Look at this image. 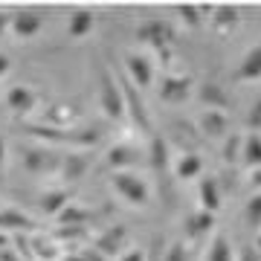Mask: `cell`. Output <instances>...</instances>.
I'll return each mask as SVG.
<instances>
[{
  "label": "cell",
  "instance_id": "6da1fadb",
  "mask_svg": "<svg viewBox=\"0 0 261 261\" xmlns=\"http://www.w3.org/2000/svg\"><path fill=\"white\" fill-rule=\"evenodd\" d=\"M137 41L142 47L151 49V58L160 61L163 67H168L171 61V49H174V41H177V32H174V23L166 18H151L142 20L140 29H137Z\"/></svg>",
  "mask_w": 261,
  "mask_h": 261
},
{
  "label": "cell",
  "instance_id": "7a4b0ae2",
  "mask_svg": "<svg viewBox=\"0 0 261 261\" xmlns=\"http://www.w3.org/2000/svg\"><path fill=\"white\" fill-rule=\"evenodd\" d=\"M12 250L18 252L23 261H61L67 255V250L61 247V241L56 235L41 232V229L12 238Z\"/></svg>",
  "mask_w": 261,
  "mask_h": 261
},
{
  "label": "cell",
  "instance_id": "3957f363",
  "mask_svg": "<svg viewBox=\"0 0 261 261\" xmlns=\"http://www.w3.org/2000/svg\"><path fill=\"white\" fill-rule=\"evenodd\" d=\"M96 96H99V108H102L108 122H125V102H122V90L116 82L113 67L99 64V75H96Z\"/></svg>",
  "mask_w": 261,
  "mask_h": 261
},
{
  "label": "cell",
  "instance_id": "277c9868",
  "mask_svg": "<svg viewBox=\"0 0 261 261\" xmlns=\"http://www.w3.org/2000/svg\"><path fill=\"white\" fill-rule=\"evenodd\" d=\"M61 157L64 154H58L53 148H44V145H20L18 148L20 168L27 174H35V177H58Z\"/></svg>",
  "mask_w": 261,
  "mask_h": 261
},
{
  "label": "cell",
  "instance_id": "5b68a950",
  "mask_svg": "<svg viewBox=\"0 0 261 261\" xmlns=\"http://www.w3.org/2000/svg\"><path fill=\"white\" fill-rule=\"evenodd\" d=\"M111 189L128 206H137V209L148 206V200H151L148 183H145L140 174H134V171H113L111 174Z\"/></svg>",
  "mask_w": 261,
  "mask_h": 261
},
{
  "label": "cell",
  "instance_id": "8992f818",
  "mask_svg": "<svg viewBox=\"0 0 261 261\" xmlns=\"http://www.w3.org/2000/svg\"><path fill=\"white\" fill-rule=\"evenodd\" d=\"M3 102H6V108H9V113L15 119L29 122L35 116L38 105H41V96H38V90L29 87V84H12L9 90H6V96H3Z\"/></svg>",
  "mask_w": 261,
  "mask_h": 261
},
{
  "label": "cell",
  "instance_id": "52a82bcc",
  "mask_svg": "<svg viewBox=\"0 0 261 261\" xmlns=\"http://www.w3.org/2000/svg\"><path fill=\"white\" fill-rule=\"evenodd\" d=\"M122 73L137 90H148L157 79V61L151 58V53H130V56H125Z\"/></svg>",
  "mask_w": 261,
  "mask_h": 261
},
{
  "label": "cell",
  "instance_id": "ba28073f",
  "mask_svg": "<svg viewBox=\"0 0 261 261\" xmlns=\"http://www.w3.org/2000/svg\"><path fill=\"white\" fill-rule=\"evenodd\" d=\"M128 241H130V229L128 226H122V224H116V226H108L99 238H96V244H93V250L102 255L105 261L108 258H119L122 252L128 250Z\"/></svg>",
  "mask_w": 261,
  "mask_h": 261
},
{
  "label": "cell",
  "instance_id": "9c48e42d",
  "mask_svg": "<svg viewBox=\"0 0 261 261\" xmlns=\"http://www.w3.org/2000/svg\"><path fill=\"white\" fill-rule=\"evenodd\" d=\"M142 160H145V151L137 145V142H113L111 151H108V166H111V174L113 171H130V168L142 166Z\"/></svg>",
  "mask_w": 261,
  "mask_h": 261
},
{
  "label": "cell",
  "instance_id": "30bf717a",
  "mask_svg": "<svg viewBox=\"0 0 261 261\" xmlns=\"http://www.w3.org/2000/svg\"><path fill=\"white\" fill-rule=\"evenodd\" d=\"M38 224L35 218H29L23 209L18 206H0V235H9V238H18V235H29L35 232Z\"/></svg>",
  "mask_w": 261,
  "mask_h": 261
},
{
  "label": "cell",
  "instance_id": "8fae6325",
  "mask_svg": "<svg viewBox=\"0 0 261 261\" xmlns=\"http://www.w3.org/2000/svg\"><path fill=\"white\" fill-rule=\"evenodd\" d=\"M44 27V12L38 9H15L9 15V32L18 41H29V38H35Z\"/></svg>",
  "mask_w": 261,
  "mask_h": 261
},
{
  "label": "cell",
  "instance_id": "7c38bea8",
  "mask_svg": "<svg viewBox=\"0 0 261 261\" xmlns=\"http://www.w3.org/2000/svg\"><path fill=\"white\" fill-rule=\"evenodd\" d=\"M195 93V79L186 73H166L160 82V99L163 102H186Z\"/></svg>",
  "mask_w": 261,
  "mask_h": 261
},
{
  "label": "cell",
  "instance_id": "4fadbf2b",
  "mask_svg": "<svg viewBox=\"0 0 261 261\" xmlns=\"http://www.w3.org/2000/svg\"><path fill=\"white\" fill-rule=\"evenodd\" d=\"M221 206H224V189H221L218 177H212V174L200 177V183H197V209L209 212V215H218Z\"/></svg>",
  "mask_w": 261,
  "mask_h": 261
},
{
  "label": "cell",
  "instance_id": "5bb4252c",
  "mask_svg": "<svg viewBox=\"0 0 261 261\" xmlns=\"http://www.w3.org/2000/svg\"><path fill=\"white\" fill-rule=\"evenodd\" d=\"M195 128H200V134H203L206 140L224 142L226 137H229V116H226L224 111H200Z\"/></svg>",
  "mask_w": 261,
  "mask_h": 261
},
{
  "label": "cell",
  "instance_id": "9a60e30c",
  "mask_svg": "<svg viewBox=\"0 0 261 261\" xmlns=\"http://www.w3.org/2000/svg\"><path fill=\"white\" fill-rule=\"evenodd\" d=\"M232 79L238 84H258L261 82V41L238 61V67L232 70Z\"/></svg>",
  "mask_w": 261,
  "mask_h": 261
},
{
  "label": "cell",
  "instance_id": "2e32d148",
  "mask_svg": "<svg viewBox=\"0 0 261 261\" xmlns=\"http://www.w3.org/2000/svg\"><path fill=\"white\" fill-rule=\"evenodd\" d=\"M197 99L203 102V111H229L232 108V99H229V93H226L224 87L218 82H203L200 87H197Z\"/></svg>",
  "mask_w": 261,
  "mask_h": 261
},
{
  "label": "cell",
  "instance_id": "e0dca14e",
  "mask_svg": "<svg viewBox=\"0 0 261 261\" xmlns=\"http://www.w3.org/2000/svg\"><path fill=\"white\" fill-rule=\"evenodd\" d=\"M215 224H218V218L209 212H192L186 218V224H183V235H186V241H200V238H206V235L215 232Z\"/></svg>",
  "mask_w": 261,
  "mask_h": 261
},
{
  "label": "cell",
  "instance_id": "ac0fdd59",
  "mask_svg": "<svg viewBox=\"0 0 261 261\" xmlns=\"http://www.w3.org/2000/svg\"><path fill=\"white\" fill-rule=\"evenodd\" d=\"M148 163L154 168L157 177H166L168 166H171V145L166 142V137L151 134V145H148Z\"/></svg>",
  "mask_w": 261,
  "mask_h": 261
},
{
  "label": "cell",
  "instance_id": "d6986e66",
  "mask_svg": "<svg viewBox=\"0 0 261 261\" xmlns=\"http://www.w3.org/2000/svg\"><path fill=\"white\" fill-rule=\"evenodd\" d=\"M73 203V189H47L44 195L38 197V209L49 218H56L58 212H64L67 206Z\"/></svg>",
  "mask_w": 261,
  "mask_h": 261
},
{
  "label": "cell",
  "instance_id": "ffe728a7",
  "mask_svg": "<svg viewBox=\"0 0 261 261\" xmlns=\"http://www.w3.org/2000/svg\"><path fill=\"white\" fill-rule=\"evenodd\" d=\"M168 145H180L183 154H197V128L189 122H174L166 137Z\"/></svg>",
  "mask_w": 261,
  "mask_h": 261
},
{
  "label": "cell",
  "instance_id": "44dd1931",
  "mask_svg": "<svg viewBox=\"0 0 261 261\" xmlns=\"http://www.w3.org/2000/svg\"><path fill=\"white\" fill-rule=\"evenodd\" d=\"M212 23L209 27L218 32V35H232L235 29H238V23H241V9H235V6H218V9H212Z\"/></svg>",
  "mask_w": 261,
  "mask_h": 261
},
{
  "label": "cell",
  "instance_id": "7402d4cb",
  "mask_svg": "<svg viewBox=\"0 0 261 261\" xmlns=\"http://www.w3.org/2000/svg\"><path fill=\"white\" fill-rule=\"evenodd\" d=\"M171 171L180 183H192V180L203 177V157L200 154H180L177 163L171 166Z\"/></svg>",
  "mask_w": 261,
  "mask_h": 261
},
{
  "label": "cell",
  "instance_id": "603a6c76",
  "mask_svg": "<svg viewBox=\"0 0 261 261\" xmlns=\"http://www.w3.org/2000/svg\"><path fill=\"white\" fill-rule=\"evenodd\" d=\"M84 171H87V157H82V154H64V157H61L58 177L64 180V189L79 183V180L84 177Z\"/></svg>",
  "mask_w": 261,
  "mask_h": 261
},
{
  "label": "cell",
  "instance_id": "cb8c5ba5",
  "mask_svg": "<svg viewBox=\"0 0 261 261\" xmlns=\"http://www.w3.org/2000/svg\"><path fill=\"white\" fill-rule=\"evenodd\" d=\"M96 27V12L93 9H75L67 20V35L70 38H87Z\"/></svg>",
  "mask_w": 261,
  "mask_h": 261
},
{
  "label": "cell",
  "instance_id": "d4e9b609",
  "mask_svg": "<svg viewBox=\"0 0 261 261\" xmlns=\"http://www.w3.org/2000/svg\"><path fill=\"white\" fill-rule=\"evenodd\" d=\"M241 166L247 171H255L261 168V134H247L244 137V145H241Z\"/></svg>",
  "mask_w": 261,
  "mask_h": 261
},
{
  "label": "cell",
  "instance_id": "484cf974",
  "mask_svg": "<svg viewBox=\"0 0 261 261\" xmlns=\"http://www.w3.org/2000/svg\"><path fill=\"white\" fill-rule=\"evenodd\" d=\"M206 261H235V250H232V241L226 232H218L206 250Z\"/></svg>",
  "mask_w": 261,
  "mask_h": 261
},
{
  "label": "cell",
  "instance_id": "4316f807",
  "mask_svg": "<svg viewBox=\"0 0 261 261\" xmlns=\"http://www.w3.org/2000/svg\"><path fill=\"white\" fill-rule=\"evenodd\" d=\"M58 226H87V221L93 218V209L87 206H79V203H70L64 212H58Z\"/></svg>",
  "mask_w": 261,
  "mask_h": 261
},
{
  "label": "cell",
  "instance_id": "83f0119b",
  "mask_svg": "<svg viewBox=\"0 0 261 261\" xmlns=\"http://www.w3.org/2000/svg\"><path fill=\"white\" fill-rule=\"evenodd\" d=\"M177 18L183 20L189 29H200L203 27V20L212 18V6H180Z\"/></svg>",
  "mask_w": 261,
  "mask_h": 261
},
{
  "label": "cell",
  "instance_id": "f1b7e54d",
  "mask_svg": "<svg viewBox=\"0 0 261 261\" xmlns=\"http://www.w3.org/2000/svg\"><path fill=\"white\" fill-rule=\"evenodd\" d=\"M241 145H244V137L241 134H229L221 145V160L226 166H241Z\"/></svg>",
  "mask_w": 261,
  "mask_h": 261
},
{
  "label": "cell",
  "instance_id": "f546056e",
  "mask_svg": "<svg viewBox=\"0 0 261 261\" xmlns=\"http://www.w3.org/2000/svg\"><path fill=\"white\" fill-rule=\"evenodd\" d=\"M244 224L255 232H261V192H255L244 206Z\"/></svg>",
  "mask_w": 261,
  "mask_h": 261
},
{
  "label": "cell",
  "instance_id": "4dcf8cb0",
  "mask_svg": "<svg viewBox=\"0 0 261 261\" xmlns=\"http://www.w3.org/2000/svg\"><path fill=\"white\" fill-rule=\"evenodd\" d=\"M160 261H192V252H189L186 241H174V244H166V252Z\"/></svg>",
  "mask_w": 261,
  "mask_h": 261
},
{
  "label": "cell",
  "instance_id": "1f68e13d",
  "mask_svg": "<svg viewBox=\"0 0 261 261\" xmlns=\"http://www.w3.org/2000/svg\"><path fill=\"white\" fill-rule=\"evenodd\" d=\"M247 125H250L252 134H261V99L250 108V113H247Z\"/></svg>",
  "mask_w": 261,
  "mask_h": 261
},
{
  "label": "cell",
  "instance_id": "d6a6232c",
  "mask_svg": "<svg viewBox=\"0 0 261 261\" xmlns=\"http://www.w3.org/2000/svg\"><path fill=\"white\" fill-rule=\"evenodd\" d=\"M113 261H148V252H142L140 247H128L119 258H113Z\"/></svg>",
  "mask_w": 261,
  "mask_h": 261
},
{
  "label": "cell",
  "instance_id": "836d02e7",
  "mask_svg": "<svg viewBox=\"0 0 261 261\" xmlns=\"http://www.w3.org/2000/svg\"><path fill=\"white\" fill-rule=\"evenodd\" d=\"M6 163H9V145H6V137L0 134V183L6 180Z\"/></svg>",
  "mask_w": 261,
  "mask_h": 261
},
{
  "label": "cell",
  "instance_id": "e575fe53",
  "mask_svg": "<svg viewBox=\"0 0 261 261\" xmlns=\"http://www.w3.org/2000/svg\"><path fill=\"white\" fill-rule=\"evenodd\" d=\"M235 261H261V255L255 252V247H252V244H247V247H241V252L235 255Z\"/></svg>",
  "mask_w": 261,
  "mask_h": 261
},
{
  "label": "cell",
  "instance_id": "d590c367",
  "mask_svg": "<svg viewBox=\"0 0 261 261\" xmlns=\"http://www.w3.org/2000/svg\"><path fill=\"white\" fill-rule=\"evenodd\" d=\"M12 73V58L6 53H0V79H6Z\"/></svg>",
  "mask_w": 261,
  "mask_h": 261
},
{
  "label": "cell",
  "instance_id": "8d00e7d4",
  "mask_svg": "<svg viewBox=\"0 0 261 261\" xmlns=\"http://www.w3.org/2000/svg\"><path fill=\"white\" fill-rule=\"evenodd\" d=\"M0 261H23V258H20L12 247H6V250H0Z\"/></svg>",
  "mask_w": 261,
  "mask_h": 261
},
{
  "label": "cell",
  "instance_id": "74e56055",
  "mask_svg": "<svg viewBox=\"0 0 261 261\" xmlns=\"http://www.w3.org/2000/svg\"><path fill=\"white\" fill-rule=\"evenodd\" d=\"M6 32H9V12L0 9V38L6 35Z\"/></svg>",
  "mask_w": 261,
  "mask_h": 261
},
{
  "label": "cell",
  "instance_id": "f35d334b",
  "mask_svg": "<svg viewBox=\"0 0 261 261\" xmlns=\"http://www.w3.org/2000/svg\"><path fill=\"white\" fill-rule=\"evenodd\" d=\"M250 183H252V186H255V189L261 192V168H255V171H250Z\"/></svg>",
  "mask_w": 261,
  "mask_h": 261
},
{
  "label": "cell",
  "instance_id": "ab89813d",
  "mask_svg": "<svg viewBox=\"0 0 261 261\" xmlns=\"http://www.w3.org/2000/svg\"><path fill=\"white\" fill-rule=\"evenodd\" d=\"M61 261H90V258H87L84 252H67V255H64Z\"/></svg>",
  "mask_w": 261,
  "mask_h": 261
},
{
  "label": "cell",
  "instance_id": "60d3db41",
  "mask_svg": "<svg viewBox=\"0 0 261 261\" xmlns=\"http://www.w3.org/2000/svg\"><path fill=\"white\" fill-rule=\"evenodd\" d=\"M252 247H255V252L261 255V232H255V241H252Z\"/></svg>",
  "mask_w": 261,
  "mask_h": 261
},
{
  "label": "cell",
  "instance_id": "b9f144b4",
  "mask_svg": "<svg viewBox=\"0 0 261 261\" xmlns=\"http://www.w3.org/2000/svg\"><path fill=\"white\" fill-rule=\"evenodd\" d=\"M0 206H3V200H0Z\"/></svg>",
  "mask_w": 261,
  "mask_h": 261
}]
</instances>
